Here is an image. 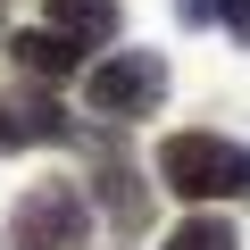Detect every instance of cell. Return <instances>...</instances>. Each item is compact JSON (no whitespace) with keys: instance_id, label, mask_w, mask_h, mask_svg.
Instances as JSON below:
<instances>
[{"instance_id":"obj_1","label":"cell","mask_w":250,"mask_h":250,"mask_svg":"<svg viewBox=\"0 0 250 250\" xmlns=\"http://www.w3.org/2000/svg\"><path fill=\"white\" fill-rule=\"evenodd\" d=\"M150 175H159V192H175V200H250V150L225 142V134H208V125L167 134L159 159H150Z\"/></svg>"},{"instance_id":"obj_2","label":"cell","mask_w":250,"mask_h":250,"mask_svg":"<svg viewBox=\"0 0 250 250\" xmlns=\"http://www.w3.org/2000/svg\"><path fill=\"white\" fill-rule=\"evenodd\" d=\"M167 100V59L159 50H108L83 67V108L108 117V125H134V117H159Z\"/></svg>"},{"instance_id":"obj_3","label":"cell","mask_w":250,"mask_h":250,"mask_svg":"<svg viewBox=\"0 0 250 250\" xmlns=\"http://www.w3.org/2000/svg\"><path fill=\"white\" fill-rule=\"evenodd\" d=\"M92 242V192L83 184H25L9 208V250H83Z\"/></svg>"},{"instance_id":"obj_4","label":"cell","mask_w":250,"mask_h":250,"mask_svg":"<svg viewBox=\"0 0 250 250\" xmlns=\"http://www.w3.org/2000/svg\"><path fill=\"white\" fill-rule=\"evenodd\" d=\"M50 142H75V117L50 92H0V159L9 150H50Z\"/></svg>"},{"instance_id":"obj_5","label":"cell","mask_w":250,"mask_h":250,"mask_svg":"<svg viewBox=\"0 0 250 250\" xmlns=\"http://www.w3.org/2000/svg\"><path fill=\"white\" fill-rule=\"evenodd\" d=\"M92 200L108 208L117 233H142L150 225V184H142V167L125 159L117 142H100V159H92Z\"/></svg>"},{"instance_id":"obj_6","label":"cell","mask_w":250,"mask_h":250,"mask_svg":"<svg viewBox=\"0 0 250 250\" xmlns=\"http://www.w3.org/2000/svg\"><path fill=\"white\" fill-rule=\"evenodd\" d=\"M42 25L67 34L75 50H92V42H117L125 9H117V0H42Z\"/></svg>"},{"instance_id":"obj_7","label":"cell","mask_w":250,"mask_h":250,"mask_svg":"<svg viewBox=\"0 0 250 250\" xmlns=\"http://www.w3.org/2000/svg\"><path fill=\"white\" fill-rule=\"evenodd\" d=\"M9 59H17V75H42V83L75 75V42H67V34H50V25L17 34V42H9Z\"/></svg>"},{"instance_id":"obj_8","label":"cell","mask_w":250,"mask_h":250,"mask_svg":"<svg viewBox=\"0 0 250 250\" xmlns=\"http://www.w3.org/2000/svg\"><path fill=\"white\" fill-rule=\"evenodd\" d=\"M159 250H242V233H233L217 208H192L184 225H167V233H159Z\"/></svg>"},{"instance_id":"obj_9","label":"cell","mask_w":250,"mask_h":250,"mask_svg":"<svg viewBox=\"0 0 250 250\" xmlns=\"http://www.w3.org/2000/svg\"><path fill=\"white\" fill-rule=\"evenodd\" d=\"M217 9H225V0H175V17H184V25H217Z\"/></svg>"},{"instance_id":"obj_10","label":"cell","mask_w":250,"mask_h":250,"mask_svg":"<svg viewBox=\"0 0 250 250\" xmlns=\"http://www.w3.org/2000/svg\"><path fill=\"white\" fill-rule=\"evenodd\" d=\"M217 25H225V34H242V42H250V0H225V9H217Z\"/></svg>"}]
</instances>
